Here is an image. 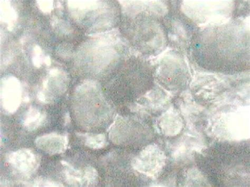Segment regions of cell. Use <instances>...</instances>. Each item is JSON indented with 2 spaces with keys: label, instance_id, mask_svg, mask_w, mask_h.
Listing matches in <instances>:
<instances>
[{
  "label": "cell",
  "instance_id": "3957f363",
  "mask_svg": "<svg viewBox=\"0 0 250 187\" xmlns=\"http://www.w3.org/2000/svg\"><path fill=\"white\" fill-rule=\"evenodd\" d=\"M62 164L66 167L64 175L67 182L70 185L77 186L84 185L85 184L86 185H90L95 182L97 173L94 168H86L83 172L71 167L67 163L62 162Z\"/></svg>",
  "mask_w": 250,
  "mask_h": 187
},
{
  "label": "cell",
  "instance_id": "7a4b0ae2",
  "mask_svg": "<svg viewBox=\"0 0 250 187\" xmlns=\"http://www.w3.org/2000/svg\"><path fill=\"white\" fill-rule=\"evenodd\" d=\"M37 147L49 155H54L63 152L67 148L68 138L55 132L38 137L36 140Z\"/></svg>",
  "mask_w": 250,
  "mask_h": 187
},
{
  "label": "cell",
  "instance_id": "6da1fadb",
  "mask_svg": "<svg viewBox=\"0 0 250 187\" xmlns=\"http://www.w3.org/2000/svg\"><path fill=\"white\" fill-rule=\"evenodd\" d=\"M9 164L21 174L29 176L38 168L39 158L29 149H21L9 153L7 157Z\"/></svg>",
  "mask_w": 250,
  "mask_h": 187
},
{
  "label": "cell",
  "instance_id": "5b68a950",
  "mask_svg": "<svg viewBox=\"0 0 250 187\" xmlns=\"http://www.w3.org/2000/svg\"><path fill=\"white\" fill-rule=\"evenodd\" d=\"M31 186L37 187H61L62 185L51 181L50 180L41 178L34 180V183Z\"/></svg>",
  "mask_w": 250,
  "mask_h": 187
},
{
  "label": "cell",
  "instance_id": "277c9868",
  "mask_svg": "<svg viewBox=\"0 0 250 187\" xmlns=\"http://www.w3.org/2000/svg\"><path fill=\"white\" fill-rule=\"evenodd\" d=\"M85 137V144L93 149L103 148L106 144V137L104 135L86 134Z\"/></svg>",
  "mask_w": 250,
  "mask_h": 187
}]
</instances>
